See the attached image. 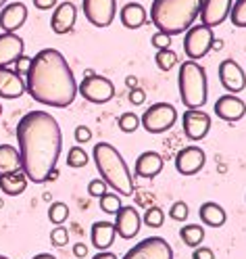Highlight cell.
Segmentation results:
<instances>
[{"label": "cell", "instance_id": "cell-20", "mask_svg": "<svg viewBox=\"0 0 246 259\" xmlns=\"http://www.w3.org/2000/svg\"><path fill=\"white\" fill-rule=\"evenodd\" d=\"M75 21H77V9L73 3H61L53 17H51V29L55 34H69V31L75 27Z\"/></svg>", "mask_w": 246, "mask_h": 259}, {"label": "cell", "instance_id": "cell-7", "mask_svg": "<svg viewBox=\"0 0 246 259\" xmlns=\"http://www.w3.org/2000/svg\"><path fill=\"white\" fill-rule=\"evenodd\" d=\"M213 42H215V34L211 27L203 23L192 25L184 36V53L190 61H201L213 51Z\"/></svg>", "mask_w": 246, "mask_h": 259}, {"label": "cell", "instance_id": "cell-15", "mask_svg": "<svg viewBox=\"0 0 246 259\" xmlns=\"http://www.w3.org/2000/svg\"><path fill=\"white\" fill-rule=\"evenodd\" d=\"M207 163V155L201 147H184L175 155V169L182 176L199 174Z\"/></svg>", "mask_w": 246, "mask_h": 259}, {"label": "cell", "instance_id": "cell-3", "mask_svg": "<svg viewBox=\"0 0 246 259\" xmlns=\"http://www.w3.org/2000/svg\"><path fill=\"white\" fill-rule=\"evenodd\" d=\"M203 0H155L151 7L153 25L167 36H179L199 19Z\"/></svg>", "mask_w": 246, "mask_h": 259}, {"label": "cell", "instance_id": "cell-12", "mask_svg": "<svg viewBox=\"0 0 246 259\" xmlns=\"http://www.w3.org/2000/svg\"><path fill=\"white\" fill-rule=\"evenodd\" d=\"M234 0H203L201 5V23L207 27H217L221 25L227 17H229V11H232Z\"/></svg>", "mask_w": 246, "mask_h": 259}, {"label": "cell", "instance_id": "cell-53", "mask_svg": "<svg viewBox=\"0 0 246 259\" xmlns=\"http://www.w3.org/2000/svg\"><path fill=\"white\" fill-rule=\"evenodd\" d=\"M0 115H3V105H0Z\"/></svg>", "mask_w": 246, "mask_h": 259}, {"label": "cell", "instance_id": "cell-46", "mask_svg": "<svg viewBox=\"0 0 246 259\" xmlns=\"http://www.w3.org/2000/svg\"><path fill=\"white\" fill-rule=\"evenodd\" d=\"M125 84L129 86V90H132V88H138V77H134V75H129V77L125 79Z\"/></svg>", "mask_w": 246, "mask_h": 259}, {"label": "cell", "instance_id": "cell-32", "mask_svg": "<svg viewBox=\"0 0 246 259\" xmlns=\"http://www.w3.org/2000/svg\"><path fill=\"white\" fill-rule=\"evenodd\" d=\"M142 222L149 226V228H161L163 222H165V213H163L161 207H149V209L144 211Z\"/></svg>", "mask_w": 246, "mask_h": 259}, {"label": "cell", "instance_id": "cell-4", "mask_svg": "<svg viewBox=\"0 0 246 259\" xmlns=\"http://www.w3.org/2000/svg\"><path fill=\"white\" fill-rule=\"evenodd\" d=\"M92 159H94L101 178L107 182V186H111L121 197H129L134 192L132 171H129L121 153L111 142H98L92 151Z\"/></svg>", "mask_w": 246, "mask_h": 259}, {"label": "cell", "instance_id": "cell-21", "mask_svg": "<svg viewBox=\"0 0 246 259\" xmlns=\"http://www.w3.org/2000/svg\"><path fill=\"white\" fill-rule=\"evenodd\" d=\"M163 165H165V161H163V157L159 153L146 151V153H142L136 159L134 171H136L138 178H144V180H153V178H157L163 171Z\"/></svg>", "mask_w": 246, "mask_h": 259}, {"label": "cell", "instance_id": "cell-10", "mask_svg": "<svg viewBox=\"0 0 246 259\" xmlns=\"http://www.w3.org/2000/svg\"><path fill=\"white\" fill-rule=\"evenodd\" d=\"M81 9L94 27H109L117 15V0H81Z\"/></svg>", "mask_w": 246, "mask_h": 259}, {"label": "cell", "instance_id": "cell-28", "mask_svg": "<svg viewBox=\"0 0 246 259\" xmlns=\"http://www.w3.org/2000/svg\"><path fill=\"white\" fill-rule=\"evenodd\" d=\"M155 61H157V67L161 71H171L177 65V55H175V51H171V48H163V51H157Z\"/></svg>", "mask_w": 246, "mask_h": 259}, {"label": "cell", "instance_id": "cell-43", "mask_svg": "<svg viewBox=\"0 0 246 259\" xmlns=\"http://www.w3.org/2000/svg\"><path fill=\"white\" fill-rule=\"evenodd\" d=\"M57 5V0H34V7L40 9V11H48Z\"/></svg>", "mask_w": 246, "mask_h": 259}, {"label": "cell", "instance_id": "cell-50", "mask_svg": "<svg viewBox=\"0 0 246 259\" xmlns=\"http://www.w3.org/2000/svg\"><path fill=\"white\" fill-rule=\"evenodd\" d=\"M7 3H9V0H0V9H3V7L7 5Z\"/></svg>", "mask_w": 246, "mask_h": 259}, {"label": "cell", "instance_id": "cell-26", "mask_svg": "<svg viewBox=\"0 0 246 259\" xmlns=\"http://www.w3.org/2000/svg\"><path fill=\"white\" fill-rule=\"evenodd\" d=\"M19 169H23L19 151L11 147V144H0V176L11 174V171H19Z\"/></svg>", "mask_w": 246, "mask_h": 259}, {"label": "cell", "instance_id": "cell-47", "mask_svg": "<svg viewBox=\"0 0 246 259\" xmlns=\"http://www.w3.org/2000/svg\"><path fill=\"white\" fill-rule=\"evenodd\" d=\"M31 259H57L55 255H51V253H38V255H34Z\"/></svg>", "mask_w": 246, "mask_h": 259}, {"label": "cell", "instance_id": "cell-1", "mask_svg": "<svg viewBox=\"0 0 246 259\" xmlns=\"http://www.w3.org/2000/svg\"><path fill=\"white\" fill-rule=\"evenodd\" d=\"M17 144L21 167L34 184L48 182L63 151V132L59 121L46 111H29L17 123Z\"/></svg>", "mask_w": 246, "mask_h": 259}, {"label": "cell", "instance_id": "cell-31", "mask_svg": "<svg viewBox=\"0 0 246 259\" xmlns=\"http://www.w3.org/2000/svg\"><path fill=\"white\" fill-rule=\"evenodd\" d=\"M98 201H101V209L109 215H115L121 209V197H117V192H107Z\"/></svg>", "mask_w": 246, "mask_h": 259}, {"label": "cell", "instance_id": "cell-36", "mask_svg": "<svg viewBox=\"0 0 246 259\" xmlns=\"http://www.w3.org/2000/svg\"><path fill=\"white\" fill-rule=\"evenodd\" d=\"M51 242L55 247H67L69 242V232L67 228H63V226H57V228L51 232Z\"/></svg>", "mask_w": 246, "mask_h": 259}, {"label": "cell", "instance_id": "cell-8", "mask_svg": "<svg viewBox=\"0 0 246 259\" xmlns=\"http://www.w3.org/2000/svg\"><path fill=\"white\" fill-rule=\"evenodd\" d=\"M77 92L84 96L88 103L105 105V103H109L113 96H115V86H113V82H111L109 77L92 73V75H86L77 84Z\"/></svg>", "mask_w": 246, "mask_h": 259}, {"label": "cell", "instance_id": "cell-16", "mask_svg": "<svg viewBox=\"0 0 246 259\" xmlns=\"http://www.w3.org/2000/svg\"><path fill=\"white\" fill-rule=\"evenodd\" d=\"M215 113L223 121H240L246 115V103L236 94H223L215 103Z\"/></svg>", "mask_w": 246, "mask_h": 259}, {"label": "cell", "instance_id": "cell-42", "mask_svg": "<svg viewBox=\"0 0 246 259\" xmlns=\"http://www.w3.org/2000/svg\"><path fill=\"white\" fill-rule=\"evenodd\" d=\"M192 259H215V253L209 247H196L192 251Z\"/></svg>", "mask_w": 246, "mask_h": 259}, {"label": "cell", "instance_id": "cell-41", "mask_svg": "<svg viewBox=\"0 0 246 259\" xmlns=\"http://www.w3.org/2000/svg\"><path fill=\"white\" fill-rule=\"evenodd\" d=\"M146 101V92L142 88H132L129 90V103L132 105H144Z\"/></svg>", "mask_w": 246, "mask_h": 259}, {"label": "cell", "instance_id": "cell-27", "mask_svg": "<svg viewBox=\"0 0 246 259\" xmlns=\"http://www.w3.org/2000/svg\"><path fill=\"white\" fill-rule=\"evenodd\" d=\"M179 238L184 240V245L196 249L201 247V242L205 240V228L201 224H186L182 230H179Z\"/></svg>", "mask_w": 246, "mask_h": 259}, {"label": "cell", "instance_id": "cell-2", "mask_svg": "<svg viewBox=\"0 0 246 259\" xmlns=\"http://www.w3.org/2000/svg\"><path fill=\"white\" fill-rule=\"evenodd\" d=\"M25 92L40 105L65 109L77 96V82L67 59L57 48H42L31 57L25 73Z\"/></svg>", "mask_w": 246, "mask_h": 259}, {"label": "cell", "instance_id": "cell-25", "mask_svg": "<svg viewBox=\"0 0 246 259\" xmlns=\"http://www.w3.org/2000/svg\"><path fill=\"white\" fill-rule=\"evenodd\" d=\"M199 215L203 220V224L211 226V228H221V226L225 224L227 215H225V209L217 203H213V201H207L201 205L199 209Z\"/></svg>", "mask_w": 246, "mask_h": 259}, {"label": "cell", "instance_id": "cell-51", "mask_svg": "<svg viewBox=\"0 0 246 259\" xmlns=\"http://www.w3.org/2000/svg\"><path fill=\"white\" fill-rule=\"evenodd\" d=\"M3 205H5V201H3V199H0V209H3Z\"/></svg>", "mask_w": 246, "mask_h": 259}, {"label": "cell", "instance_id": "cell-18", "mask_svg": "<svg viewBox=\"0 0 246 259\" xmlns=\"http://www.w3.org/2000/svg\"><path fill=\"white\" fill-rule=\"evenodd\" d=\"M23 53H25V42L21 36L7 34V31L0 34V67L15 65V61L23 57Z\"/></svg>", "mask_w": 246, "mask_h": 259}, {"label": "cell", "instance_id": "cell-14", "mask_svg": "<svg viewBox=\"0 0 246 259\" xmlns=\"http://www.w3.org/2000/svg\"><path fill=\"white\" fill-rule=\"evenodd\" d=\"M115 230H117V236H121L123 240L134 238L140 232L142 226V218L136 211V207L132 205H121V209L115 213Z\"/></svg>", "mask_w": 246, "mask_h": 259}, {"label": "cell", "instance_id": "cell-6", "mask_svg": "<svg viewBox=\"0 0 246 259\" xmlns=\"http://www.w3.org/2000/svg\"><path fill=\"white\" fill-rule=\"evenodd\" d=\"M177 121V111L171 103H155L142 113L140 125L149 134H163L171 130Z\"/></svg>", "mask_w": 246, "mask_h": 259}, {"label": "cell", "instance_id": "cell-39", "mask_svg": "<svg viewBox=\"0 0 246 259\" xmlns=\"http://www.w3.org/2000/svg\"><path fill=\"white\" fill-rule=\"evenodd\" d=\"M92 140V130L88 125H77L75 127V142L77 144H86Z\"/></svg>", "mask_w": 246, "mask_h": 259}, {"label": "cell", "instance_id": "cell-11", "mask_svg": "<svg viewBox=\"0 0 246 259\" xmlns=\"http://www.w3.org/2000/svg\"><path fill=\"white\" fill-rule=\"evenodd\" d=\"M219 82L229 94H238L246 88V73L240 63L234 59H225L219 63Z\"/></svg>", "mask_w": 246, "mask_h": 259}, {"label": "cell", "instance_id": "cell-37", "mask_svg": "<svg viewBox=\"0 0 246 259\" xmlns=\"http://www.w3.org/2000/svg\"><path fill=\"white\" fill-rule=\"evenodd\" d=\"M107 182L103 180V178H98V180H92L90 184H88V192H90V197H94V199H101L103 194H107Z\"/></svg>", "mask_w": 246, "mask_h": 259}, {"label": "cell", "instance_id": "cell-40", "mask_svg": "<svg viewBox=\"0 0 246 259\" xmlns=\"http://www.w3.org/2000/svg\"><path fill=\"white\" fill-rule=\"evenodd\" d=\"M29 65H31V57H19L17 61H15V71L17 73H21L23 77H25V73H27V69H29Z\"/></svg>", "mask_w": 246, "mask_h": 259}, {"label": "cell", "instance_id": "cell-49", "mask_svg": "<svg viewBox=\"0 0 246 259\" xmlns=\"http://www.w3.org/2000/svg\"><path fill=\"white\" fill-rule=\"evenodd\" d=\"M57 178H59V169L55 167V169L51 171V176H48V180H51V182H53V180H57Z\"/></svg>", "mask_w": 246, "mask_h": 259}, {"label": "cell", "instance_id": "cell-38", "mask_svg": "<svg viewBox=\"0 0 246 259\" xmlns=\"http://www.w3.org/2000/svg\"><path fill=\"white\" fill-rule=\"evenodd\" d=\"M151 42H153V46L157 48V51H163V48H169L171 46V36L163 34V31H157V34L151 38Z\"/></svg>", "mask_w": 246, "mask_h": 259}, {"label": "cell", "instance_id": "cell-45", "mask_svg": "<svg viewBox=\"0 0 246 259\" xmlns=\"http://www.w3.org/2000/svg\"><path fill=\"white\" fill-rule=\"evenodd\" d=\"M92 259H117V255L111 253V251H98Z\"/></svg>", "mask_w": 246, "mask_h": 259}, {"label": "cell", "instance_id": "cell-24", "mask_svg": "<svg viewBox=\"0 0 246 259\" xmlns=\"http://www.w3.org/2000/svg\"><path fill=\"white\" fill-rule=\"evenodd\" d=\"M27 176L23 169L19 171H11V174H5L0 176V190H3L7 197H19L21 192H25L27 188Z\"/></svg>", "mask_w": 246, "mask_h": 259}, {"label": "cell", "instance_id": "cell-29", "mask_svg": "<svg viewBox=\"0 0 246 259\" xmlns=\"http://www.w3.org/2000/svg\"><path fill=\"white\" fill-rule=\"evenodd\" d=\"M67 218H69L67 203L57 201V203L51 205V209H48V220H51L55 226H63V222H67Z\"/></svg>", "mask_w": 246, "mask_h": 259}, {"label": "cell", "instance_id": "cell-33", "mask_svg": "<svg viewBox=\"0 0 246 259\" xmlns=\"http://www.w3.org/2000/svg\"><path fill=\"white\" fill-rule=\"evenodd\" d=\"M229 19L236 27H246V0H236L229 11Z\"/></svg>", "mask_w": 246, "mask_h": 259}, {"label": "cell", "instance_id": "cell-5", "mask_svg": "<svg viewBox=\"0 0 246 259\" xmlns=\"http://www.w3.org/2000/svg\"><path fill=\"white\" fill-rule=\"evenodd\" d=\"M177 86H179V99H182L186 109H203L207 105L209 82H207V71L201 63L188 59L179 65Z\"/></svg>", "mask_w": 246, "mask_h": 259}, {"label": "cell", "instance_id": "cell-13", "mask_svg": "<svg viewBox=\"0 0 246 259\" xmlns=\"http://www.w3.org/2000/svg\"><path fill=\"white\" fill-rule=\"evenodd\" d=\"M184 134L190 140H203L211 130V115L203 109H188L182 117Z\"/></svg>", "mask_w": 246, "mask_h": 259}, {"label": "cell", "instance_id": "cell-34", "mask_svg": "<svg viewBox=\"0 0 246 259\" xmlns=\"http://www.w3.org/2000/svg\"><path fill=\"white\" fill-rule=\"evenodd\" d=\"M117 123H119V130L123 134H132L140 125V117L136 115V113H123V115L117 119Z\"/></svg>", "mask_w": 246, "mask_h": 259}, {"label": "cell", "instance_id": "cell-52", "mask_svg": "<svg viewBox=\"0 0 246 259\" xmlns=\"http://www.w3.org/2000/svg\"><path fill=\"white\" fill-rule=\"evenodd\" d=\"M0 259H9V257L7 255H0Z\"/></svg>", "mask_w": 246, "mask_h": 259}, {"label": "cell", "instance_id": "cell-35", "mask_svg": "<svg viewBox=\"0 0 246 259\" xmlns=\"http://www.w3.org/2000/svg\"><path fill=\"white\" fill-rule=\"evenodd\" d=\"M169 215H171V220H175V222H186L188 215H190V209H188V205H186L184 201H175V203L171 205V209H169Z\"/></svg>", "mask_w": 246, "mask_h": 259}, {"label": "cell", "instance_id": "cell-44", "mask_svg": "<svg viewBox=\"0 0 246 259\" xmlns=\"http://www.w3.org/2000/svg\"><path fill=\"white\" fill-rule=\"evenodd\" d=\"M73 255L79 257V259H81V257H86V255H88V247L84 245V242H77V245L73 247Z\"/></svg>", "mask_w": 246, "mask_h": 259}, {"label": "cell", "instance_id": "cell-22", "mask_svg": "<svg viewBox=\"0 0 246 259\" xmlns=\"http://www.w3.org/2000/svg\"><path fill=\"white\" fill-rule=\"evenodd\" d=\"M115 236H117V230H115L113 222H94L92 224L90 238H92V245L98 251H109V247L113 245Z\"/></svg>", "mask_w": 246, "mask_h": 259}, {"label": "cell", "instance_id": "cell-23", "mask_svg": "<svg viewBox=\"0 0 246 259\" xmlns=\"http://www.w3.org/2000/svg\"><path fill=\"white\" fill-rule=\"evenodd\" d=\"M119 17H121V23L127 29H138V27L149 23V13H146V9L140 3H127L121 9Z\"/></svg>", "mask_w": 246, "mask_h": 259}, {"label": "cell", "instance_id": "cell-9", "mask_svg": "<svg viewBox=\"0 0 246 259\" xmlns=\"http://www.w3.org/2000/svg\"><path fill=\"white\" fill-rule=\"evenodd\" d=\"M121 259H173V249L163 236H149L134 245Z\"/></svg>", "mask_w": 246, "mask_h": 259}, {"label": "cell", "instance_id": "cell-19", "mask_svg": "<svg viewBox=\"0 0 246 259\" xmlns=\"http://www.w3.org/2000/svg\"><path fill=\"white\" fill-rule=\"evenodd\" d=\"M25 92V77L11 67H0V99H19Z\"/></svg>", "mask_w": 246, "mask_h": 259}, {"label": "cell", "instance_id": "cell-48", "mask_svg": "<svg viewBox=\"0 0 246 259\" xmlns=\"http://www.w3.org/2000/svg\"><path fill=\"white\" fill-rule=\"evenodd\" d=\"M223 48V40H215L213 42V51H221Z\"/></svg>", "mask_w": 246, "mask_h": 259}, {"label": "cell", "instance_id": "cell-17", "mask_svg": "<svg viewBox=\"0 0 246 259\" xmlns=\"http://www.w3.org/2000/svg\"><path fill=\"white\" fill-rule=\"evenodd\" d=\"M27 21V7L23 3H11L0 9V29L7 34H17V29Z\"/></svg>", "mask_w": 246, "mask_h": 259}, {"label": "cell", "instance_id": "cell-30", "mask_svg": "<svg viewBox=\"0 0 246 259\" xmlns=\"http://www.w3.org/2000/svg\"><path fill=\"white\" fill-rule=\"evenodd\" d=\"M67 165L73 167V169L86 167V165H88V153L81 149V147H71V149L67 151Z\"/></svg>", "mask_w": 246, "mask_h": 259}]
</instances>
